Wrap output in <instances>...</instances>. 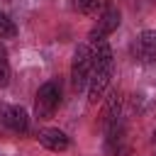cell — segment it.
<instances>
[{"mask_svg": "<svg viewBox=\"0 0 156 156\" xmlns=\"http://www.w3.org/2000/svg\"><path fill=\"white\" fill-rule=\"evenodd\" d=\"M61 105V85L56 80H46L34 98V115L39 119H49Z\"/></svg>", "mask_w": 156, "mask_h": 156, "instance_id": "obj_1", "label": "cell"}, {"mask_svg": "<svg viewBox=\"0 0 156 156\" xmlns=\"http://www.w3.org/2000/svg\"><path fill=\"white\" fill-rule=\"evenodd\" d=\"M93 73V51L88 44H80L73 51V61H71V83L76 90H83L90 80Z\"/></svg>", "mask_w": 156, "mask_h": 156, "instance_id": "obj_2", "label": "cell"}, {"mask_svg": "<svg viewBox=\"0 0 156 156\" xmlns=\"http://www.w3.org/2000/svg\"><path fill=\"white\" fill-rule=\"evenodd\" d=\"M112 68L115 66H93V73H90V80H88V102L95 105L98 100H102L107 85H110V78H112Z\"/></svg>", "mask_w": 156, "mask_h": 156, "instance_id": "obj_3", "label": "cell"}, {"mask_svg": "<svg viewBox=\"0 0 156 156\" xmlns=\"http://www.w3.org/2000/svg\"><path fill=\"white\" fill-rule=\"evenodd\" d=\"M117 27H119V10H117V7H105V10L100 12V17H98V24H95V27L90 29V34H88L90 44L110 37Z\"/></svg>", "mask_w": 156, "mask_h": 156, "instance_id": "obj_4", "label": "cell"}, {"mask_svg": "<svg viewBox=\"0 0 156 156\" xmlns=\"http://www.w3.org/2000/svg\"><path fill=\"white\" fill-rule=\"evenodd\" d=\"M2 124L15 134H24L29 129V115L22 105H7L2 107Z\"/></svg>", "mask_w": 156, "mask_h": 156, "instance_id": "obj_5", "label": "cell"}, {"mask_svg": "<svg viewBox=\"0 0 156 156\" xmlns=\"http://www.w3.org/2000/svg\"><path fill=\"white\" fill-rule=\"evenodd\" d=\"M37 139H39V144H41L44 149L56 151V154H61V151H66V149L71 146V136H68L66 132H61L58 127H46V129H39Z\"/></svg>", "mask_w": 156, "mask_h": 156, "instance_id": "obj_6", "label": "cell"}, {"mask_svg": "<svg viewBox=\"0 0 156 156\" xmlns=\"http://www.w3.org/2000/svg\"><path fill=\"white\" fill-rule=\"evenodd\" d=\"M134 56L146 66L156 63V29H144L139 34V39L134 44Z\"/></svg>", "mask_w": 156, "mask_h": 156, "instance_id": "obj_7", "label": "cell"}, {"mask_svg": "<svg viewBox=\"0 0 156 156\" xmlns=\"http://www.w3.org/2000/svg\"><path fill=\"white\" fill-rule=\"evenodd\" d=\"M119 112H122V93H119V90H110V95H107V100H105V112H102V124L107 127L110 122H115L117 117H122Z\"/></svg>", "mask_w": 156, "mask_h": 156, "instance_id": "obj_8", "label": "cell"}, {"mask_svg": "<svg viewBox=\"0 0 156 156\" xmlns=\"http://www.w3.org/2000/svg\"><path fill=\"white\" fill-rule=\"evenodd\" d=\"M73 10L80 15H95L98 10H105V0H73Z\"/></svg>", "mask_w": 156, "mask_h": 156, "instance_id": "obj_9", "label": "cell"}, {"mask_svg": "<svg viewBox=\"0 0 156 156\" xmlns=\"http://www.w3.org/2000/svg\"><path fill=\"white\" fill-rule=\"evenodd\" d=\"M15 24H12V20L7 17V15H2L0 12V39H7V37H15Z\"/></svg>", "mask_w": 156, "mask_h": 156, "instance_id": "obj_10", "label": "cell"}, {"mask_svg": "<svg viewBox=\"0 0 156 156\" xmlns=\"http://www.w3.org/2000/svg\"><path fill=\"white\" fill-rule=\"evenodd\" d=\"M10 83V66L5 61V49L0 46V88H5Z\"/></svg>", "mask_w": 156, "mask_h": 156, "instance_id": "obj_11", "label": "cell"}, {"mask_svg": "<svg viewBox=\"0 0 156 156\" xmlns=\"http://www.w3.org/2000/svg\"><path fill=\"white\" fill-rule=\"evenodd\" d=\"M110 156H129V149H127V146H119V149H117L115 154H110Z\"/></svg>", "mask_w": 156, "mask_h": 156, "instance_id": "obj_12", "label": "cell"}, {"mask_svg": "<svg viewBox=\"0 0 156 156\" xmlns=\"http://www.w3.org/2000/svg\"><path fill=\"white\" fill-rule=\"evenodd\" d=\"M151 139H154V141H156V129H154V136H151Z\"/></svg>", "mask_w": 156, "mask_h": 156, "instance_id": "obj_13", "label": "cell"}]
</instances>
